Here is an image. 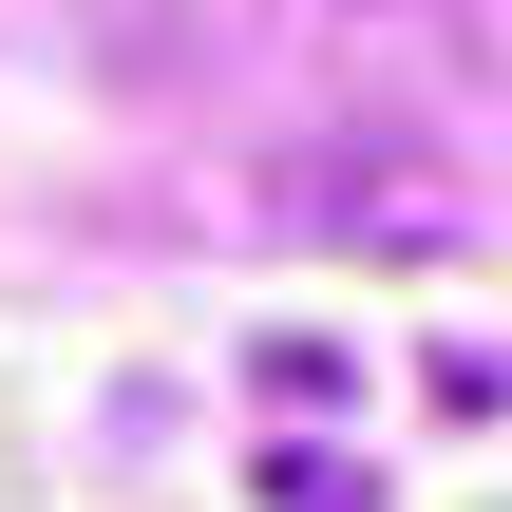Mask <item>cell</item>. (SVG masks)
Instances as JSON below:
<instances>
[{"label":"cell","instance_id":"obj_3","mask_svg":"<svg viewBox=\"0 0 512 512\" xmlns=\"http://www.w3.org/2000/svg\"><path fill=\"white\" fill-rule=\"evenodd\" d=\"M247 380H266V399H285V418H323V399H342V342H266V361H247Z\"/></svg>","mask_w":512,"mask_h":512},{"label":"cell","instance_id":"obj_2","mask_svg":"<svg viewBox=\"0 0 512 512\" xmlns=\"http://www.w3.org/2000/svg\"><path fill=\"white\" fill-rule=\"evenodd\" d=\"M247 494H266V512H380V475H361V456H323V437H285Z\"/></svg>","mask_w":512,"mask_h":512},{"label":"cell","instance_id":"obj_1","mask_svg":"<svg viewBox=\"0 0 512 512\" xmlns=\"http://www.w3.org/2000/svg\"><path fill=\"white\" fill-rule=\"evenodd\" d=\"M285 190H304L342 247H456V171H437V152H304Z\"/></svg>","mask_w":512,"mask_h":512}]
</instances>
